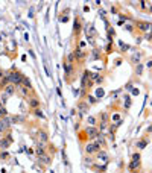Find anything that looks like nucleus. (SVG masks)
<instances>
[{
  "label": "nucleus",
  "instance_id": "obj_1",
  "mask_svg": "<svg viewBox=\"0 0 152 173\" xmlns=\"http://www.w3.org/2000/svg\"><path fill=\"white\" fill-rule=\"evenodd\" d=\"M23 73L21 72H18L17 69H11L9 72H6V77L9 79V84H12V85H15V87H18V85H21V79H23Z\"/></svg>",
  "mask_w": 152,
  "mask_h": 173
},
{
  "label": "nucleus",
  "instance_id": "obj_2",
  "mask_svg": "<svg viewBox=\"0 0 152 173\" xmlns=\"http://www.w3.org/2000/svg\"><path fill=\"white\" fill-rule=\"evenodd\" d=\"M142 169V155L140 152H134L131 156V161L128 164V170L129 172H140Z\"/></svg>",
  "mask_w": 152,
  "mask_h": 173
},
{
  "label": "nucleus",
  "instance_id": "obj_3",
  "mask_svg": "<svg viewBox=\"0 0 152 173\" xmlns=\"http://www.w3.org/2000/svg\"><path fill=\"white\" fill-rule=\"evenodd\" d=\"M99 150H102V147L96 143V141H88V143H85V147H84V152H85V155H88V156H94Z\"/></svg>",
  "mask_w": 152,
  "mask_h": 173
},
{
  "label": "nucleus",
  "instance_id": "obj_4",
  "mask_svg": "<svg viewBox=\"0 0 152 173\" xmlns=\"http://www.w3.org/2000/svg\"><path fill=\"white\" fill-rule=\"evenodd\" d=\"M134 26H135V29L138 32H142V34H148L152 31V23L149 21H143V20H135L134 21Z\"/></svg>",
  "mask_w": 152,
  "mask_h": 173
},
{
  "label": "nucleus",
  "instance_id": "obj_5",
  "mask_svg": "<svg viewBox=\"0 0 152 173\" xmlns=\"http://www.w3.org/2000/svg\"><path fill=\"white\" fill-rule=\"evenodd\" d=\"M90 106H91L90 103H88L85 99H82V100L78 102V105H76V109H78L79 115H87L88 111H90Z\"/></svg>",
  "mask_w": 152,
  "mask_h": 173
},
{
  "label": "nucleus",
  "instance_id": "obj_6",
  "mask_svg": "<svg viewBox=\"0 0 152 173\" xmlns=\"http://www.w3.org/2000/svg\"><path fill=\"white\" fill-rule=\"evenodd\" d=\"M84 132H85V134H87V137H88V140H94L97 135H99V128L97 126H85L84 128Z\"/></svg>",
  "mask_w": 152,
  "mask_h": 173
},
{
  "label": "nucleus",
  "instance_id": "obj_7",
  "mask_svg": "<svg viewBox=\"0 0 152 173\" xmlns=\"http://www.w3.org/2000/svg\"><path fill=\"white\" fill-rule=\"evenodd\" d=\"M11 144H12V135H11V132H8L6 135H3L2 138H0V146H2V150H6Z\"/></svg>",
  "mask_w": 152,
  "mask_h": 173
},
{
  "label": "nucleus",
  "instance_id": "obj_8",
  "mask_svg": "<svg viewBox=\"0 0 152 173\" xmlns=\"http://www.w3.org/2000/svg\"><path fill=\"white\" fill-rule=\"evenodd\" d=\"M96 159L99 163H104V164H108V161H110V155H108V152L105 150V149H102V150H99L96 155Z\"/></svg>",
  "mask_w": 152,
  "mask_h": 173
},
{
  "label": "nucleus",
  "instance_id": "obj_9",
  "mask_svg": "<svg viewBox=\"0 0 152 173\" xmlns=\"http://www.w3.org/2000/svg\"><path fill=\"white\" fill-rule=\"evenodd\" d=\"M82 29H84V26H82V23H81V18L76 17L75 21H73V35H75V36H79L81 32H82Z\"/></svg>",
  "mask_w": 152,
  "mask_h": 173
},
{
  "label": "nucleus",
  "instance_id": "obj_10",
  "mask_svg": "<svg viewBox=\"0 0 152 173\" xmlns=\"http://www.w3.org/2000/svg\"><path fill=\"white\" fill-rule=\"evenodd\" d=\"M28 105H29L31 111H32V109H37V108H41V100L34 94V96H31V97L28 99Z\"/></svg>",
  "mask_w": 152,
  "mask_h": 173
},
{
  "label": "nucleus",
  "instance_id": "obj_11",
  "mask_svg": "<svg viewBox=\"0 0 152 173\" xmlns=\"http://www.w3.org/2000/svg\"><path fill=\"white\" fill-rule=\"evenodd\" d=\"M34 152L37 153V156L44 155V153L47 152V144H46V143H41V141H38L37 146H35V150H34Z\"/></svg>",
  "mask_w": 152,
  "mask_h": 173
},
{
  "label": "nucleus",
  "instance_id": "obj_12",
  "mask_svg": "<svg viewBox=\"0 0 152 173\" xmlns=\"http://www.w3.org/2000/svg\"><path fill=\"white\" fill-rule=\"evenodd\" d=\"M73 55H75L76 61L82 62V61L87 58V52H85V50H82V49H79V47H76V49L73 50Z\"/></svg>",
  "mask_w": 152,
  "mask_h": 173
},
{
  "label": "nucleus",
  "instance_id": "obj_13",
  "mask_svg": "<svg viewBox=\"0 0 152 173\" xmlns=\"http://www.w3.org/2000/svg\"><path fill=\"white\" fill-rule=\"evenodd\" d=\"M52 159H53V155H50L49 152H46V153L41 155V156H38V161H40L41 164H44V166L52 164Z\"/></svg>",
  "mask_w": 152,
  "mask_h": 173
},
{
  "label": "nucleus",
  "instance_id": "obj_14",
  "mask_svg": "<svg viewBox=\"0 0 152 173\" xmlns=\"http://www.w3.org/2000/svg\"><path fill=\"white\" fill-rule=\"evenodd\" d=\"M37 140L47 144V141H49V132L46 129H40V131H38V134H37Z\"/></svg>",
  "mask_w": 152,
  "mask_h": 173
},
{
  "label": "nucleus",
  "instance_id": "obj_15",
  "mask_svg": "<svg viewBox=\"0 0 152 173\" xmlns=\"http://www.w3.org/2000/svg\"><path fill=\"white\" fill-rule=\"evenodd\" d=\"M93 141H96V143H97L102 149H105V147H107V138H105V135L102 134V132H99V135H97Z\"/></svg>",
  "mask_w": 152,
  "mask_h": 173
},
{
  "label": "nucleus",
  "instance_id": "obj_16",
  "mask_svg": "<svg viewBox=\"0 0 152 173\" xmlns=\"http://www.w3.org/2000/svg\"><path fill=\"white\" fill-rule=\"evenodd\" d=\"M108 122H110V114L107 111H102V112L97 115V123H105V125H108Z\"/></svg>",
  "mask_w": 152,
  "mask_h": 173
},
{
  "label": "nucleus",
  "instance_id": "obj_17",
  "mask_svg": "<svg viewBox=\"0 0 152 173\" xmlns=\"http://www.w3.org/2000/svg\"><path fill=\"white\" fill-rule=\"evenodd\" d=\"M3 93H5L8 97H12V96H14L15 93H17V87H15V85H12V84H9V85L3 90Z\"/></svg>",
  "mask_w": 152,
  "mask_h": 173
},
{
  "label": "nucleus",
  "instance_id": "obj_18",
  "mask_svg": "<svg viewBox=\"0 0 152 173\" xmlns=\"http://www.w3.org/2000/svg\"><path fill=\"white\" fill-rule=\"evenodd\" d=\"M148 143H149L148 138H142V140H138V141L135 143V147H137L138 150H142V149H145L146 146H148Z\"/></svg>",
  "mask_w": 152,
  "mask_h": 173
},
{
  "label": "nucleus",
  "instance_id": "obj_19",
  "mask_svg": "<svg viewBox=\"0 0 152 173\" xmlns=\"http://www.w3.org/2000/svg\"><path fill=\"white\" fill-rule=\"evenodd\" d=\"M142 56H143V53L142 52H137V53H134V55L131 56V62L132 64H140V59H142Z\"/></svg>",
  "mask_w": 152,
  "mask_h": 173
},
{
  "label": "nucleus",
  "instance_id": "obj_20",
  "mask_svg": "<svg viewBox=\"0 0 152 173\" xmlns=\"http://www.w3.org/2000/svg\"><path fill=\"white\" fill-rule=\"evenodd\" d=\"M91 169H93L94 172H97V173H105V172H107V164H104V166H100V164H93Z\"/></svg>",
  "mask_w": 152,
  "mask_h": 173
},
{
  "label": "nucleus",
  "instance_id": "obj_21",
  "mask_svg": "<svg viewBox=\"0 0 152 173\" xmlns=\"http://www.w3.org/2000/svg\"><path fill=\"white\" fill-rule=\"evenodd\" d=\"M100 58H102V50L94 47L93 52H91V59H100Z\"/></svg>",
  "mask_w": 152,
  "mask_h": 173
},
{
  "label": "nucleus",
  "instance_id": "obj_22",
  "mask_svg": "<svg viewBox=\"0 0 152 173\" xmlns=\"http://www.w3.org/2000/svg\"><path fill=\"white\" fill-rule=\"evenodd\" d=\"M62 69H64V72H66V76H72V73H73V65L64 62V64H62Z\"/></svg>",
  "mask_w": 152,
  "mask_h": 173
},
{
  "label": "nucleus",
  "instance_id": "obj_23",
  "mask_svg": "<svg viewBox=\"0 0 152 173\" xmlns=\"http://www.w3.org/2000/svg\"><path fill=\"white\" fill-rule=\"evenodd\" d=\"M21 85H23V87H26L28 90L32 91V84H31V81H29V77H28V76H23V79H21Z\"/></svg>",
  "mask_w": 152,
  "mask_h": 173
},
{
  "label": "nucleus",
  "instance_id": "obj_24",
  "mask_svg": "<svg viewBox=\"0 0 152 173\" xmlns=\"http://www.w3.org/2000/svg\"><path fill=\"white\" fill-rule=\"evenodd\" d=\"M87 123H88V126H97V117L88 115L87 117Z\"/></svg>",
  "mask_w": 152,
  "mask_h": 173
},
{
  "label": "nucleus",
  "instance_id": "obj_25",
  "mask_svg": "<svg viewBox=\"0 0 152 173\" xmlns=\"http://www.w3.org/2000/svg\"><path fill=\"white\" fill-rule=\"evenodd\" d=\"M151 6V2H146V0H142V2H138V8L142 11H148Z\"/></svg>",
  "mask_w": 152,
  "mask_h": 173
},
{
  "label": "nucleus",
  "instance_id": "obj_26",
  "mask_svg": "<svg viewBox=\"0 0 152 173\" xmlns=\"http://www.w3.org/2000/svg\"><path fill=\"white\" fill-rule=\"evenodd\" d=\"M67 64H70V65H75V62H76V58H75V55H73V52H70L69 55H67V61H66Z\"/></svg>",
  "mask_w": 152,
  "mask_h": 173
},
{
  "label": "nucleus",
  "instance_id": "obj_27",
  "mask_svg": "<svg viewBox=\"0 0 152 173\" xmlns=\"http://www.w3.org/2000/svg\"><path fill=\"white\" fill-rule=\"evenodd\" d=\"M8 128H9V125H8L6 120H0V134L5 132V131H8Z\"/></svg>",
  "mask_w": 152,
  "mask_h": 173
},
{
  "label": "nucleus",
  "instance_id": "obj_28",
  "mask_svg": "<svg viewBox=\"0 0 152 173\" xmlns=\"http://www.w3.org/2000/svg\"><path fill=\"white\" fill-rule=\"evenodd\" d=\"M32 114H34L35 117H38V118H44V114H43V111H41V108H37V109H32Z\"/></svg>",
  "mask_w": 152,
  "mask_h": 173
},
{
  "label": "nucleus",
  "instance_id": "obj_29",
  "mask_svg": "<svg viewBox=\"0 0 152 173\" xmlns=\"http://www.w3.org/2000/svg\"><path fill=\"white\" fill-rule=\"evenodd\" d=\"M79 141H81V143H88V141H90L84 131H81V132H79Z\"/></svg>",
  "mask_w": 152,
  "mask_h": 173
},
{
  "label": "nucleus",
  "instance_id": "obj_30",
  "mask_svg": "<svg viewBox=\"0 0 152 173\" xmlns=\"http://www.w3.org/2000/svg\"><path fill=\"white\" fill-rule=\"evenodd\" d=\"M135 74H137V76H142V74H143V64H142V62L135 65Z\"/></svg>",
  "mask_w": 152,
  "mask_h": 173
},
{
  "label": "nucleus",
  "instance_id": "obj_31",
  "mask_svg": "<svg viewBox=\"0 0 152 173\" xmlns=\"http://www.w3.org/2000/svg\"><path fill=\"white\" fill-rule=\"evenodd\" d=\"M85 100H87L88 103H90V105H94V103H97V99H96L94 96H87V97H85Z\"/></svg>",
  "mask_w": 152,
  "mask_h": 173
},
{
  "label": "nucleus",
  "instance_id": "obj_32",
  "mask_svg": "<svg viewBox=\"0 0 152 173\" xmlns=\"http://www.w3.org/2000/svg\"><path fill=\"white\" fill-rule=\"evenodd\" d=\"M6 115H8L6 108H5V106H3L2 103H0V117H6Z\"/></svg>",
  "mask_w": 152,
  "mask_h": 173
},
{
  "label": "nucleus",
  "instance_id": "obj_33",
  "mask_svg": "<svg viewBox=\"0 0 152 173\" xmlns=\"http://www.w3.org/2000/svg\"><path fill=\"white\" fill-rule=\"evenodd\" d=\"M8 102V96L5 94V93H2V94H0V103H2L3 106H5V103Z\"/></svg>",
  "mask_w": 152,
  "mask_h": 173
},
{
  "label": "nucleus",
  "instance_id": "obj_34",
  "mask_svg": "<svg viewBox=\"0 0 152 173\" xmlns=\"http://www.w3.org/2000/svg\"><path fill=\"white\" fill-rule=\"evenodd\" d=\"M102 82H104V76H102V74H97L96 79H94V84H99V85H100Z\"/></svg>",
  "mask_w": 152,
  "mask_h": 173
},
{
  "label": "nucleus",
  "instance_id": "obj_35",
  "mask_svg": "<svg viewBox=\"0 0 152 173\" xmlns=\"http://www.w3.org/2000/svg\"><path fill=\"white\" fill-rule=\"evenodd\" d=\"M104 94H105V91L102 88H97V91H96V99H100Z\"/></svg>",
  "mask_w": 152,
  "mask_h": 173
},
{
  "label": "nucleus",
  "instance_id": "obj_36",
  "mask_svg": "<svg viewBox=\"0 0 152 173\" xmlns=\"http://www.w3.org/2000/svg\"><path fill=\"white\" fill-rule=\"evenodd\" d=\"M9 158V153L6 152V150H2V152H0V159H2V161H3V159H8Z\"/></svg>",
  "mask_w": 152,
  "mask_h": 173
},
{
  "label": "nucleus",
  "instance_id": "obj_37",
  "mask_svg": "<svg viewBox=\"0 0 152 173\" xmlns=\"http://www.w3.org/2000/svg\"><path fill=\"white\" fill-rule=\"evenodd\" d=\"M129 106H131V100H129V96H125V108H126V109H129Z\"/></svg>",
  "mask_w": 152,
  "mask_h": 173
},
{
  "label": "nucleus",
  "instance_id": "obj_38",
  "mask_svg": "<svg viewBox=\"0 0 152 173\" xmlns=\"http://www.w3.org/2000/svg\"><path fill=\"white\" fill-rule=\"evenodd\" d=\"M47 152H49V153H50V152H52V155H53V153L56 152V149H55V146H53V144H47Z\"/></svg>",
  "mask_w": 152,
  "mask_h": 173
},
{
  "label": "nucleus",
  "instance_id": "obj_39",
  "mask_svg": "<svg viewBox=\"0 0 152 173\" xmlns=\"http://www.w3.org/2000/svg\"><path fill=\"white\" fill-rule=\"evenodd\" d=\"M111 52H113V43H108L107 44V49H105V53H107V55H110Z\"/></svg>",
  "mask_w": 152,
  "mask_h": 173
},
{
  "label": "nucleus",
  "instance_id": "obj_40",
  "mask_svg": "<svg viewBox=\"0 0 152 173\" xmlns=\"http://www.w3.org/2000/svg\"><path fill=\"white\" fill-rule=\"evenodd\" d=\"M134 28H135V26H132V24H126V26H125V31H128V32H134Z\"/></svg>",
  "mask_w": 152,
  "mask_h": 173
},
{
  "label": "nucleus",
  "instance_id": "obj_41",
  "mask_svg": "<svg viewBox=\"0 0 152 173\" xmlns=\"http://www.w3.org/2000/svg\"><path fill=\"white\" fill-rule=\"evenodd\" d=\"M143 36H145V39H148V41H152V31L148 32V34H145Z\"/></svg>",
  "mask_w": 152,
  "mask_h": 173
},
{
  "label": "nucleus",
  "instance_id": "obj_42",
  "mask_svg": "<svg viewBox=\"0 0 152 173\" xmlns=\"http://www.w3.org/2000/svg\"><path fill=\"white\" fill-rule=\"evenodd\" d=\"M120 49H122V52L129 50V46H128V44H125V43H120Z\"/></svg>",
  "mask_w": 152,
  "mask_h": 173
},
{
  "label": "nucleus",
  "instance_id": "obj_43",
  "mask_svg": "<svg viewBox=\"0 0 152 173\" xmlns=\"http://www.w3.org/2000/svg\"><path fill=\"white\" fill-rule=\"evenodd\" d=\"M84 161H85V164H91V163H93V159H91V156H88V155H87V156L84 158Z\"/></svg>",
  "mask_w": 152,
  "mask_h": 173
},
{
  "label": "nucleus",
  "instance_id": "obj_44",
  "mask_svg": "<svg viewBox=\"0 0 152 173\" xmlns=\"http://www.w3.org/2000/svg\"><path fill=\"white\" fill-rule=\"evenodd\" d=\"M5 76H6V72H5V70H3L2 67H0V79H3Z\"/></svg>",
  "mask_w": 152,
  "mask_h": 173
},
{
  "label": "nucleus",
  "instance_id": "obj_45",
  "mask_svg": "<svg viewBox=\"0 0 152 173\" xmlns=\"http://www.w3.org/2000/svg\"><path fill=\"white\" fill-rule=\"evenodd\" d=\"M146 69H149V70H152V59H149V61L146 62Z\"/></svg>",
  "mask_w": 152,
  "mask_h": 173
},
{
  "label": "nucleus",
  "instance_id": "obj_46",
  "mask_svg": "<svg viewBox=\"0 0 152 173\" xmlns=\"http://www.w3.org/2000/svg\"><path fill=\"white\" fill-rule=\"evenodd\" d=\"M123 88H125V90H131V88H132V82H128V84H126Z\"/></svg>",
  "mask_w": 152,
  "mask_h": 173
},
{
  "label": "nucleus",
  "instance_id": "obj_47",
  "mask_svg": "<svg viewBox=\"0 0 152 173\" xmlns=\"http://www.w3.org/2000/svg\"><path fill=\"white\" fill-rule=\"evenodd\" d=\"M111 12H113V14H117V8L113 6V8H111Z\"/></svg>",
  "mask_w": 152,
  "mask_h": 173
},
{
  "label": "nucleus",
  "instance_id": "obj_48",
  "mask_svg": "<svg viewBox=\"0 0 152 173\" xmlns=\"http://www.w3.org/2000/svg\"><path fill=\"white\" fill-rule=\"evenodd\" d=\"M146 132H148V134H151V132H152V126H148L146 128Z\"/></svg>",
  "mask_w": 152,
  "mask_h": 173
},
{
  "label": "nucleus",
  "instance_id": "obj_49",
  "mask_svg": "<svg viewBox=\"0 0 152 173\" xmlns=\"http://www.w3.org/2000/svg\"><path fill=\"white\" fill-rule=\"evenodd\" d=\"M138 93H140V91H138V88H135V90H132V94L135 96V94H138Z\"/></svg>",
  "mask_w": 152,
  "mask_h": 173
},
{
  "label": "nucleus",
  "instance_id": "obj_50",
  "mask_svg": "<svg viewBox=\"0 0 152 173\" xmlns=\"http://www.w3.org/2000/svg\"><path fill=\"white\" fill-rule=\"evenodd\" d=\"M149 12H152V3H151V6H149V9H148Z\"/></svg>",
  "mask_w": 152,
  "mask_h": 173
},
{
  "label": "nucleus",
  "instance_id": "obj_51",
  "mask_svg": "<svg viewBox=\"0 0 152 173\" xmlns=\"http://www.w3.org/2000/svg\"><path fill=\"white\" fill-rule=\"evenodd\" d=\"M131 173H140V172H131Z\"/></svg>",
  "mask_w": 152,
  "mask_h": 173
},
{
  "label": "nucleus",
  "instance_id": "obj_52",
  "mask_svg": "<svg viewBox=\"0 0 152 173\" xmlns=\"http://www.w3.org/2000/svg\"><path fill=\"white\" fill-rule=\"evenodd\" d=\"M0 152H2V146H0Z\"/></svg>",
  "mask_w": 152,
  "mask_h": 173
}]
</instances>
